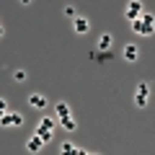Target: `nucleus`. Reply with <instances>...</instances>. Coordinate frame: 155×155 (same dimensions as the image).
<instances>
[{
	"label": "nucleus",
	"instance_id": "obj_11",
	"mask_svg": "<svg viewBox=\"0 0 155 155\" xmlns=\"http://www.w3.org/2000/svg\"><path fill=\"white\" fill-rule=\"evenodd\" d=\"M34 134H39V137L44 140V142H49V140H52V134H54V129H47V127H41V124H39V127L34 129Z\"/></svg>",
	"mask_w": 155,
	"mask_h": 155
},
{
	"label": "nucleus",
	"instance_id": "obj_2",
	"mask_svg": "<svg viewBox=\"0 0 155 155\" xmlns=\"http://www.w3.org/2000/svg\"><path fill=\"white\" fill-rule=\"evenodd\" d=\"M0 124H3V127H21V124H23V116L18 114V111H5L3 119H0Z\"/></svg>",
	"mask_w": 155,
	"mask_h": 155
},
{
	"label": "nucleus",
	"instance_id": "obj_13",
	"mask_svg": "<svg viewBox=\"0 0 155 155\" xmlns=\"http://www.w3.org/2000/svg\"><path fill=\"white\" fill-rule=\"evenodd\" d=\"M129 23H132V31H134V34L145 36V26H142V21H140V18H134V21H129Z\"/></svg>",
	"mask_w": 155,
	"mask_h": 155
},
{
	"label": "nucleus",
	"instance_id": "obj_8",
	"mask_svg": "<svg viewBox=\"0 0 155 155\" xmlns=\"http://www.w3.org/2000/svg\"><path fill=\"white\" fill-rule=\"evenodd\" d=\"M111 44H114V36H111V34H101V39H98V52H109Z\"/></svg>",
	"mask_w": 155,
	"mask_h": 155
},
{
	"label": "nucleus",
	"instance_id": "obj_7",
	"mask_svg": "<svg viewBox=\"0 0 155 155\" xmlns=\"http://www.w3.org/2000/svg\"><path fill=\"white\" fill-rule=\"evenodd\" d=\"M140 21H142V26H145V36H153V23H155V16H150V13H142V16H140Z\"/></svg>",
	"mask_w": 155,
	"mask_h": 155
},
{
	"label": "nucleus",
	"instance_id": "obj_14",
	"mask_svg": "<svg viewBox=\"0 0 155 155\" xmlns=\"http://www.w3.org/2000/svg\"><path fill=\"white\" fill-rule=\"evenodd\" d=\"M13 80H16V83H26V80H28L26 70H16V72H13Z\"/></svg>",
	"mask_w": 155,
	"mask_h": 155
},
{
	"label": "nucleus",
	"instance_id": "obj_15",
	"mask_svg": "<svg viewBox=\"0 0 155 155\" xmlns=\"http://www.w3.org/2000/svg\"><path fill=\"white\" fill-rule=\"evenodd\" d=\"M62 153H65V155H70V153H78V147H75V145H70V142H65V145H62Z\"/></svg>",
	"mask_w": 155,
	"mask_h": 155
},
{
	"label": "nucleus",
	"instance_id": "obj_1",
	"mask_svg": "<svg viewBox=\"0 0 155 155\" xmlns=\"http://www.w3.org/2000/svg\"><path fill=\"white\" fill-rule=\"evenodd\" d=\"M147 96H150V83H140L137 93H134V106L137 109H145L147 106Z\"/></svg>",
	"mask_w": 155,
	"mask_h": 155
},
{
	"label": "nucleus",
	"instance_id": "obj_4",
	"mask_svg": "<svg viewBox=\"0 0 155 155\" xmlns=\"http://www.w3.org/2000/svg\"><path fill=\"white\" fill-rule=\"evenodd\" d=\"M72 28H75L78 34H88L91 23H88V18H85V16H75V18H72Z\"/></svg>",
	"mask_w": 155,
	"mask_h": 155
},
{
	"label": "nucleus",
	"instance_id": "obj_5",
	"mask_svg": "<svg viewBox=\"0 0 155 155\" xmlns=\"http://www.w3.org/2000/svg\"><path fill=\"white\" fill-rule=\"evenodd\" d=\"M28 106L31 109H47V98L41 93H31L28 96Z\"/></svg>",
	"mask_w": 155,
	"mask_h": 155
},
{
	"label": "nucleus",
	"instance_id": "obj_12",
	"mask_svg": "<svg viewBox=\"0 0 155 155\" xmlns=\"http://www.w3.org/2000/svg\"><path fill=\"white\" fill-rule=\"evenodd\" d=\"M54 114H57V119H65V116H70V106L60 101V104L54 106Z\"/></svg>",
	"mask_w": 155,
	"mask_h": 155
},
{
	"label": "nucleus",
	"instance_id": "obj_6",
	"mask_svg": "<svg viewBox=\"0 0 155 155\" xmlns=\"http://www.w3.org/2000/svg\"><path fill=\"white\" fill-rule=\"evenodd\" d=\"M122 54H124V60H127V62H137V60H140V49H137L134 44H127Z\"/></svg>",
	"mask_w": 155,
	"mask_h": 155
},
{
	"label": "nucleus",
	"instance_id": "obj_10",
	"mask_svg": "<svg viewBox=\"0 0 155 155\" xmlns=\"http://www.w3.org/2000/svg\"><path fill=\"white\" fill-rule=\"evenodd\" d=\"M41 145H44V140L39 137V134H34V137L28 140V145H26V147H28V153H36V150H41Z\"/></svg>",
	"mask_w": 155,
	"mask_h": 155
},
{
	"label": "nucleus",
	"instance_id": "obj_9",
	"mask_svg": "<svg viewBox=\"0 0 155 155\" xmlns=\"http://www.w3.org/2000/svg\"><path fill=\"white\" fill-rule=\"evenodd\" d=\"M57 122H60V124H62V129H67V132H75V129H78V122L72 119V114H70V116H65V119H57Z\"/></svg>",
	"mask_w": 155,
	"mask_h": 155
},
{
	"label": "nucleus",
	"instance_id": "obj_16",
	"mask_svg": "<svg viewBox=\"0 0 155 155\" xmlns=\"http://www.w3.org/2000/svg\"><path fill=\"white\" fill-rule=\"evenodd\" d=\"M65 16H70V18H75L78 13H75V8H65Z\"/></svg>",
	"mask_w": 155,
	"mask_h": 155
},
{
	"label": "nucleus",
	"instance_id": "obj_3",
	"mask_svg": "<svg viewBox=\"0 0 155 155\" xmlns=\"http://www.w3.org/2000/svg\"><path fill=\"white\" fill-rule=\"evenodd\" d=\"M124 16H127L129 21H134V18H140V16H142V3H137V0H132V3L127 5V13H124Z\"/></svg>",
	"mask_w": 155,
	"mask_h": 155
}]
</instances>
